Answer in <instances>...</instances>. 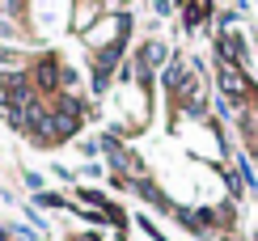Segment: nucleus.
Returning a JSON list of instances; mask_svg holds the SVG:
<instances>
[{
	"instance_id": "1",
	"label": "nucleus",
	"mask_w": 258,
	"mask_h": 241,
	"mask_svg": "<svg viewBox=\"0 0 258 241\" xmlns=\"http://www.w3.org/2000/svg\"><path fill=\"white\" fill-rule=\"evenodd\" d=\"M220 85H224V93H233V97L245 93V76L233 68V64H224V68H220Z\"/></svg>"
},
{
	"instance_id": "2",
	"label": "nucleus",
	"mask_w": 258,
	"mask_h": 241,
	"mask_svg": "<svg viewBox=\"0 0 258 241\" xmlns=\"http://www.w3.org/2000/svg\"><path fill=\"white\" fill-rule=\"evenodd\" d=\"M38 85H55V64H38Z\"/></svg>"
}]
</instances>
